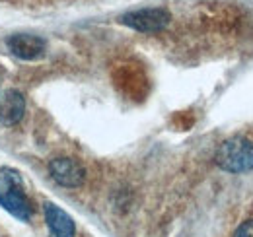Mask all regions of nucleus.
Returning a JSON list of instances; mask_svg holds the SVG:
<instances>
[{
    "mask_svg": "<svg viewBox=\"0 0 253 237\" xmlns=\"http://www.w3.org/2000/svg\"><path fill=\"white\" fill-rule=\"evenodd\" d=\"M49 173L51 177L55 179L59 185L68 187V189H74V187H80L86 179V171L84 167L72 159V158H57V159H51L49 161Z\"/></svg>",
    "mask_w": 253,
    "mask_h": 237,
    "instance_id": "20e7f679",
    "label": "nucleus"
},
{
    "mask_svg": "<svg viewBox=\"0 0 253 237\" xmlns=\"http://www.w3.org/2000/svg\"><path fill=\"white\" fill-rule=\"evenodd\" d=\"M234 237H253V220L244 222V224H242V226L236 230Z\"/></svg>",
    "mask_w": 253,
    "mask_h": 237,
    "instance_id": "6e6552de",
    "label": "nucleus"
},
{
    "mask_svg": "<svg viewBox=\"0 0 253 237\" xmlns=\"http://www.w3.org/2000/svg\"><path fill=\"white\" fill-rule=\"evenodd\" d=\"M10 53L14 57L22 60H37L45 55V41L37 35H28V33H16L12 37H8L6 41Z\"/></svg>",
    "mask_w": 253,
    "mask_h": 237,
    "instance_id": "39448f33",
    "label": "nucleus"
},
{
    "mask_svg": "<svg viewBox=\"0 0 253 237\" xmlns=\"http://www.w3.org/2000/svg\"><path fill=\"white\" fill-rule=\"evenodd\" d=\"M169 20L171 16L164 8H142V10H134V12L121 16V24L136 31H142V33L162 31L169 24Z\"/></svg>",
    "mask_w": 253,
    "mask_h": 237,
    "instance_id": "7ed1b4c3",
    "label": "nucleus"
},
{
    "mask_svg": "<svg viewBox=\"0 0 253 237\" xmlns=\"http://www.w3.org/2000/svg\"><path fill=\"white\" fill-rule=\"evenodd\" d=\"M0 204L20 220H30L32 206L24 197V183L16 171H0Z\"/></svg>",
    "mask_w": 253,
    "mask_h": 237,
    "instance_id": "f03ea898",
    "label": "nucleus"
},
{
    "mask_svg": "<svg viewBox=\"0 0 253 237\" xmlns=\"http://www.w3.org/2000/svg\"><path fill=\"white\" fill-rule=\"evenodd\" d=\"M45 220L53 237H74V222L59 206L45 204Z\"/></svg>",
    "mask_w": 253,
    "mask_h": 237,
    "instance_id": "0eeeda50",
    "label": "nucleus"
},
{
    "mask_svg": "<svg viewBox=\"0 0 253 237\" xmlns=\"http://www.w3.org/2000/svg\"><path fill=\"white\" fill-rule=\"evenodd\" d=\"M26 113V99L18 89H8L0 95V122L16 124Z\"/></svg>",
    "mask_w": 253,
    "mask_h": 237,
    "instance_id": "423d86ee",
    "label": "nucleus"
},
{
    "mask_svg": "<svg viewBox=\"0 0 253 237\" xmlns=\"http://www.w3.org/2000/svg\"><path fill=\"white\" fill-rule=\"evenodd\" d=\"M216 163L230 173H246L253 169V142L242 136L222 142L216 150Z\"/></svg>",
    "mask_w": 253,
    "mask_h": 237,
    "instance_id": "f257e3e1",
    "label": "nucleus"
}]
</instances>
